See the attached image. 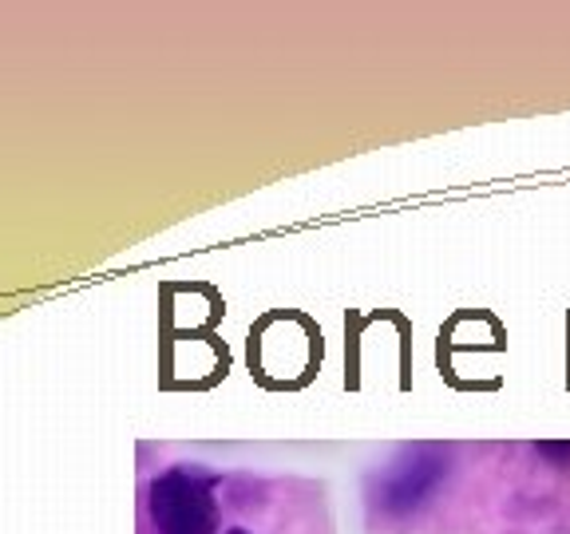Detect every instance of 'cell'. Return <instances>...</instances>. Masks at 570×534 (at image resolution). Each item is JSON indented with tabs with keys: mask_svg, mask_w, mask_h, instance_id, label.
<instances>
[{
	"mask_svg": "<svg viewBox=\"0 0 570 534\" xmlns=\"http://www.w3.org/2000/svg\"><path fill=\"white\" fill-rule=\"evenodd\" d=\"M151 518L159 534H214L218 531V511L206 479L178 467L155 479L151 487Z\"/></svg>",
	"mask_w": 570,
	"mask_h": 534,
	"instance_id": "cell-1",
	"label": "cell"
},
{
	"mask_svg": "<svg viewBox=\"0 0 570 534\" xmlns=\"http://www.w3.org/2000/svg\"><path fill=\"white\" fill-rule=\"evenodd\" d=\"M444 479L448 455H440L436 447H412L396 463H389V472H384L381 487H376V503L389 515H409V511L424 507Z\"/></svg>",
	"mask_w": 570,
	"mask_h": 534,
	"instance_id": "cell-2",
	"label": "cell"
},
{
	"mask_svg": "<svg viewBox=\"0 0 570 534\" xmlns=\"http://www.w3.org/2000/svg\"><path fill=\"white\" fill-rule=\"evenodd\" d=\"M539 455L554 459L559 467H570V439H562V444H539Z\"/></svg>",
	"mask_w": 570,
	"mask_h": 534,
	"instance_id": "cell-3",
	"label": "cell"
},
{
	"mask_svg": "<svg viewBox=\"0 0 570 534\" xmlns=\"http://www.w3.org/2000/svg\"><path fill=\"white\" fill-rule=\"evenodd\" d=\"M230 534H246V531H230Z\"/></svg>",
	"mask_w": 570,
	"mask_h": 534,
	"instance_id": "cell-4",
	"label": "cell"
}]
</instances>
